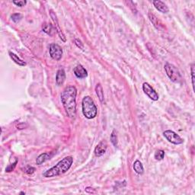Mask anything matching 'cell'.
<instances>
[{"instance_id": "obj_1", "label": "cell", "mask_w": 195, "mask_h": 195, "mask_svg": "<svg viewBox=\"0 0 195 195\" xmlns=\"http://www.w3.org/2000/svg\"><path fill=\"white\" fill-rule=\"evenodd\" d=\"M76 96L77 89L73 85L66 87L61 93V101L70 118H75L76 116Z\"/></svg>"}, {"instance_id": "obj_2", "label": "cell", "mask_w": 195, "mask_h": 195, "mask_svg": "<svg viewBox=\"0 0 195 195\" xmlns=\"http://www.w3.org/2000/svg\"><path fill=\"white\" fill-rule=\"evenodd\" d=\"M73 162V156H70L65 157L62 160L60 161L55 166L52 167L50 169L47 170L43 173V176L45 178H53L67 172L71 167Z\"/></svg>"}, {"instance_id": "obj_3", "label": "cell", "mask_w": 195, "mask_h": 195, "mask_svg": "<svg viewBox=\"0 0 195 195\" xmlns=\"http://www.w3.org/2000/svg\"><path fill=\"white\" fill-rule=\"evenodd\" d=\"M82 113L88 119H93L97 116L98 109L92 98L90 96H85L82 101Z\"/></svg>"}, {"instance_id": "obj_4", "label": "cell", "mask_w": 195, "mask_h": 195, "mask_svg": "<svg viewBox=\"0 0 195 195\" xmlns=\"http://www.w3.org/2000/svg\"><path fill=\"white\" fill-rule=\"evenodd\" d=\"M165 70L167 76L174 82H180L182 80V76L177 67L171 63H165Z\"/></svg>"}, {"instance_id": "obj_5", "label": "cell", "mask_w": 195, "mask_h": 195, "mask_svg": "<svg viewBox=\"0 0 195 195\" xmlns=\"http://www.w3.org/2000/svg\"><path fill=\"white\" fill-rule=\"evenodd\" d=\"M163 135L168 142L175 145H180L184 143V140L179 136V135H178L175 132L172 130H165L163 133Z\"/></svg>"}, {"instance_id": "obj_6", "label": "cell", "mask_w": 195, "mask_h": 195, "mask_svg": "<svg viewBox=\"0 0 195 195\" xmlns=\"http://www.w3.org/2000/svg\"><path fill=\"white\" fill-rule=\"evenodd\" d=\"M50 55L52 59L55 60H61L63 56V50L60 45L56 44H51L50 46Z\"/></svg>"}, {"instance_id": "obj_7", "label": "cell", "mask_w": 195, "mask_h": 195, "mask_svg": "<svg viewBox=\"0 0 195 195\" xmlns=\"http://www.w3.org/2000/svg\"><path fill=\"white\" fill-rule=\"evenodd\" d=\"M143 90L144 93H145L146 96H148V97L152 99L153 101H158L159 100V95L158 93L155 91L154 88L151 86L149 83L147 82H144L143 84Z\"/></svg>"}, {"instance_id": "obj_8", "label": "cell", "mask_w": 195, "mask_h": 195, "mask_svg": "<svg viewBox=\"0 0 195 195\" xmlns=\"http://www.w3.org/2000/svg\"><path fill=\"white\" fill-rule=\"evenodd\" d=\"M50 18H51L52 21H53V24H54V27H55V30L56 31V32H57V34H59L60 38V39L62 40L63 42H66L67 41V39H66V37H65V34H64L63 33L62 30H61V28L60 27V25H59V23H58V20H57V17H56V15L55 14V12H53V11H50Z\"/></svg>"}, {"instance_id": "obj_9", "label": "cell", "mask_w": 195, "mask_h": 195, "mask_svg": "<svg viewBox=\"0 0 195 195\" xmlns=\"http://www.w3.org/2000/svg\"><path fill=\"white\" fill-rule=\"evenodd\" d=\"M148 16H149V18H150V21L153 23V24L154 25V27H156V29H158V30L159 31H164V29H165V26L163 25L162 21H161L160 20H159V18H158L157 17L154 15V14L150 13H150L148 14Z\"/></svg>"}, {"instance_id": "obj_10", "label": "cell", "mask_w": 195, "mask_h": 195, "mask_svg": "<svg viewBox=\"0 0 195 195\" xmlns=\"http://www.w3.org/2000/svg\"><path fill=\"white\" fill-rule=\"evenodd\" d=\"M107 148V143H106V141H101V142H100L98 144L97 146L95 149V155H96V156H98V157L103 156V155L106 153Z\"/></svg>"}, {"instance_id": "obj_11", "label": "cell", "mask_w": 195, "mask_h": 195, "mask_svg": "<svg viewBox=\"0 0 195 195\" xmlns=\"http://www.w3.org/2000/svg\"><path fill=\"white\" fill-rule=\"evenodd\" d=\"M73 73L75 76L79 79H84L88 76V72L82 65H78L73 69Z\"/></svg>"}, {"instance_id": "obj_12", "label": "cell", "mask_w": 195, "mask_h": 195, "mask_svg": "<svg viewBox=\"0 0 195 195\" xmlns=\"http://www.w3.org/2000/svg\"><path fill=\"white\" fill-rule=\"evenodd\" d=\"M153 2L155 8H156L158 11L162 12V13H168V11H169V9H168L166 4H165L163 2L160 1V0H154Z\"/></svg>"}, {"instance_id": "obj_13", "label": "cell", "mask_w": 195, "mask_h": 195, "mask_svg": "<svg viewBox=\"0 0 195 195\" xmlns=\"http://www.w3.org/2000/svg\"><path fill=\"white\" fill-rule=\"evenodd\" d=\"M66 79V73L63 68H60L56 72V82L57 85H62L64 83Z\"/></svg>"}, {"instance_id": "obj_14", "label": "cell", "mask_w": 195, "mask_h": 195, "mask_svg": "<svg viewBox=\"0 0 195 195\" xmlns=\"http://www.w3.org/2000/svg\"><path fill=\"white\" fill-rule=\"evenodd\" d=\"M9 56H10V57L12 58V60H13L14 62L15 63L18 64V65L21 66V67H24V66L26 65V63L24 62V61H23L22 60L20 59V58L18 57V56H17L16 54L13 53L12 52L9 51Z\"/></svg>"}, {"instance_id": "obj_15", "label": "cell", "mask_w": 195, "mask_h": 195, "mask_svg": "<svg viewBox=\"0 0 195 195\" xmlns=\"http://www.w3.org/2000/svg\"><path fill=\"white\" fill-rule=\"evenodd\" d=\"M96 94H97L98 98H99L100 101L101 103L104 102V92H103V88L101 86V85L100 83L97 84L96 87Z\"/></svg>"}, {"instance_id": "obj_16", "label": "cell", "mask_w": 195, "mask_h": 195, "mask_svg": "<svg viewBox=\"0 0 195 195\" xmlns=\"http://www.w3.org/2000/svg\"><path fill=\"white\" fill-rule=\"evenodd\" d=\"M50 156L49 155V153H42V154H41L40 156H38V157L36 159V163L37 165H41V164H43L44 162H45L46 161L48 160V159H50Z\"/></svg>"}, {"instance_id": "obj_17", "label": "cell", "mask_w": 195, "mask_h": 195, "mask_svg": "<svg viewBox=\"0 0 195 195\" xmlns=\"http://www.w3.org/2000/svg\"><path fill=\"white\" fill-rule=\"evenodd\" d=\"M133 169H134L135 172L137 173L138 175H143L144 172L143 166L139 160H136L133 163Z\"/></svg>"}, {"instance_id": "obj_18", "label": "cell", "mask_w": 195, "mask_h": 195, "mask_svg": "<svg viewBox=\"0 0 195 195\" xmlns=\"http://www.w3.org/2000/svg\"><path fill=\"white\" fill-rule=\"evenodd\" d=\"M165 156V152L162 150H159L155 153V159L158 161H161L164 159Z\"/></svg>"}, {"instance_id": "obj_19", "label": "cell", "mask_w": 195, "mask_h": 195, "mask_svg": "<svg viewBox=\"0 0 195 195\" xmlns=\"http://www.w3.org/2000/svg\"><path fill=\"white\" fill-rule=\"evenodd\" d=\"M43 31L47 34L51 35V31H53V26L51 24H44L42 27Z\"/></svg>"}, {"instance_id": "obj_20", "label": "cell", "mask_w": 195, "mask_h": 195, "mask_svg": "<svg viewBox=\"0 0 195 195\" xmlns=\"http://www.w3.org/2000/svg\"><path fill=\"white\" fill-rule=\"evenodd\" d=\"M110 142L112 143V144H113L114 146H117V134L115 133L114 130L111 133V134H110Z\"/></svg>"}, {"instance_id": "obj_21", "label": "cell", "mask_w": 195, "mask_h": 195, "mask_svg": "<svg viewBox=\"0 0 195 195\" xmlns=\"http://www.w3.org/2000/svg\"><path fill=\"white\" fill-rule=\"evenodd\" d=\"M11 18L14 22H18L22 18V15L20 13H14L11 15Z\"/></svg>"}, {"instance_id": "obj_22", "label": "cell", "mask_w": 195, "mask_h": 195, "mask_svg": "<svg viewBox=\"0 0 195 195\" xmlns=\"http://www.w3.org/2000/svg\"><path fill=\"white\" fill-rule=\"evenodd\" d=\"M191 80H192V87H193V90L194 91V64H191Z\"/></svg>"}, {"instance_id": "obj_23", "label": "cell", "mask_w": 195, "mask_h": 195, "mask_svg": "<svg viewBox=\"0 0 195 195\" xmlns=\"http://www.w3.org/2000/svg\"><path fill=\"white\" fill-rule=\"evenodd\" d=\"M18 163V161H15V162H14L13 164H12V165H9V166L7 167V168H5V172H10L13 171L14 169H15V166H16V164Z\"/></svg>"}, {"instance_id": "obj_24", "label": "cell", "mask_w": 195, "mask_h": 195, "mask_svg": "<svg viewBox=\"0 0 195 195\" xmlns=\"http://www.w3.org/2000/svg\"><path fill=\"white\" fill-rule=\"evenodd\" d=\"M13 3L15 5H16L17 6H19V7H23L26 5L27 2L24 1V0H21V1H13Z\"/></svg>"}, {"instance_id": "obj_25", "label": "cell", "mask_w": 195, "mask_h": 195, "mask_svg": "<svg viewBox=\"0 0 195 195\" xmlns=\"http://www.w3.org/2000/svg\"><path fill=\"white\" fill-rule=\"evenodd\" d=\"M75 44H76L79 49H82V50L84 49L83 44H82V42L79 39H75Z\"/></svg>"}, {"instance_id": "obj_26", "label": "cell", "mask_w": 195, "mask_h": 195, "mask_svg": "<svg viewBox=\"0 0 195 195\" xmlns=\"http://www.w3.org/2000/svg\"><path fill=\"white\" fill-rule=\"evenodd\" d=\"M34 172H35V168H34V167H28L27 169H26L25 172L27 173V175H31L33 174Z\"/></svg>"}, {"instance_id": "obj_27", "label": "cell", "mask_w": 195, "mask_h": 195, "mask_svg": "<svg viewBox=\"0 0 195 195\" xmlns=\"http://www.w3.org/2000/svg\"><path fill=\"white\" fill-rule=\"evenodd\" d=\"M85 191L88 194H95L96 193V190L92 188H90V187H88V188H85Z\"/></svg>"}, {"instance_id": "obj_28", "label": "cell", "mask_w": 195, "mask_h": 195, "mask_svg": "<svg viewBox=\"0 0 195 195\" xmlns=\"http://www.w3.org/2000/svg\"><path fill=\"white\" fill-rule=\"evenodd\" d=\"M20 194H25V192H21Z\"/></svg>"}]
</instances>
